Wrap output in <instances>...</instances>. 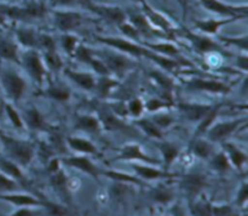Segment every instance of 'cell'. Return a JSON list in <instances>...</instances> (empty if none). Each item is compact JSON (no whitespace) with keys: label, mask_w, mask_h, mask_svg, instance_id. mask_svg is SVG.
Listing matches in <instances>:
<instances>
[{"label":"cell","mask_w":248,"mask_h":216,"mask_svg":"<svg viewBox=\"0 0 248 216\" xmlns=\"http://www.w3.org/2000/svg\"><path fill=\"white\" fill-rule=\"evenodd\" d=\"M93 14L103 18L104 21L108 23L114 24V26L119 27L123 24L124 22L127 21V14L124 11L121 7L115 6V5H106V4H96L93 2L91 10Z\"/></svg>","instance_id":"2e32d148"},{"label":"cell","mask_w":248,"mask_h":216,"mask_svg":"<svg viewBox=\"0 0 248 216\" xmlns=\"http://www.w3.org/2000/svg\"><path fill=\"white\" fill-rule=\"evenodd\" d=\"M156 147L159 149L160 154L162 156V164H164L165 171H170L172 164L174 163L177 158L181 156V147L174 143L169 142V140H156L155 142Z\"/></svg>","instance_id":"603a6c76"},{"label":"cell","mask_w":248,"mask_h":216,"mask_svg":"<svg viewBox=\"0 0 248 216\" xmlns=\"http://www.w3.org/2000/svg\"><path fill=\"white\" fill-rule=\"evenodd\" d=\"M39 212H35L34 208H18L14 214L9 215V216H39Z\"/></svg>","instance_id":"91938a15"},{"label":"cell","mask_w":248,"mask_h":216,"mask_svg":"<svg viewBox=\"0 0 248 216\" xmlns=\"http://www.w3.org/2000/svg\"><path fill=\"white\" fill-rule=\"evenodd\" d=\"M0 142L4 145L7 158L14 161L19 167H28L34 159L35 147L29 142L16 139L1 133H0Z\"/></svg>","instance_id":"6da1fadb"},{"label":"cell","mask_w":248,"mask_h":216,"mask_svg":"<svg viewBox=\"0 0 248 216\" xmlns=\"http://www.w3.org/2000/svg\"><path fill=\"white\" fill-rule=\"evenodd\" d=\"M133 123H135L136 127H137L143 134L147 135L150 139L155 140V142H156V140L164 139V130H160V128L150 120V117L142 116V117L133 120Z\"/></svg>","instance_id":"1f68e13d"},{"label":"cell","mask_w":248,"mask_h":216,"mask_svg":"<svg viewBox=\"0 0 248 216\" xmlns=\"http://www.w3.org/2000/svg\"><path fill=\"white\" fill-rule=\"evenodd\" d=\"M94 56H96V52H94L92 48H90L89 46L84 45V43H81L79 45V47L77 48V51H75L73 58H75L78 62L82 63V64L89 65V63L91 62L92 58H93Z\"/></svg>","instance_id":"7dc6e473"},{"label":"cell","mask_w":248,"mask_h":216,"mask_svg":"<svg viewBox=\"0 0 248 216\" xmlns=\"http://www.w3.org/2000/svg\"><path fill=\"white\" fill-rule=\"evenodd\" d=\"M131 167L135 171L136 176L142 180H169V179L179 178L181 175V174L171 173L165 169H159L154 166H147L145 163H135Z\"/></svg>","instance_id":"ac0fdd59"},{"label":"cell","mask_w":248,"mask_h":216,"mask_svg":"<svg viewBox=\"0 0 248 216\" xmlns=\"http://www.w3.org/2000/svg\"><path fill=\"white\" fill-rule=\"evenodd\" d=\"M4 104H5V101H2L1 99H0V114L4 113Z\"/></svg>","instance_id":"be15d7a7"},{"label":"cell","mask_w":248,"mask_h":216,"mask_svg":"<svg viewBox=\"0 0 248 216\" xmlns=\"http://www.w3.org/2000/svg\"><path fill=\"white\" fill-rule=\"evenodd\" d=\"M140 5H142V14L147 17L148 21L152 23L154 28L164 33L165 35H173L178 29H177L176 24L162 12L157 11L153 6H150L149 2L147 0H140Z\"/></svg>","instance_id":"30bf717a"},{"label":"cell","mask_w":248,"mask_h":216,"mask_svg":"<svg viewBox=\"0 0 248 216\" xmlns=\"http://www.w3.org/2000/svg\"><path fill=\"white\" fill-rule=\"evenodd\" d=\"M216 152L215 144L205 137H199L191 142V154L201 159H210Z\"/></svg>","instance_id":"d6a6232c"},{"label":"cell","mask_w":248,"mask_h":216,"mask_svg":"<svg viewBox=\"0 0 248 216\" xmlns=\"http://www.w3.org/2000/svg\"><path fill=\"white\" fill-rule=\"evenodd\" d=\"M6 19H9V18H7L6 14H5V11H4V6L1 5V6H0V24H4Z\"/></svg>","instance_id":"6125c7cd"},{"label":"cell","mask_w":248,"mask_h":216,"mask_svg":"<svg viewBox=\"0 0 248 216\" xmlns=\"http://www.w3.org/2000/svg\"><path fill=\"white\" fill-rule=\"evenodd\" d=\"M101 175L106 176V178L110 179V180L113 181H116V183L128 184V185L145 186L144 181H143L142 179H140L136 175H131V174L124 173V172L111 171V169H101Z\"/></svg>","instance_id":"e575fe53"},{"label":"cell","mask_w":248,"mask_h":216,"mask_svg":"<svg viewBox=\"0 0 248 216\" xmlns=\"http://www.w3.org/2000/svg\"><path fill=\"white\" fill-rule=\"evenodd\" d=\"M48 6L53 10H65V9H78L80 7L79 0H47Z\"/></svg>","instance_id":"816d5d0a"},{"label":"cell","mask_w":248,"mask_h":216,"mask_svg":"<svg viewBox=\"0 0 248 216\" xmlns=\"http://www.w3.org/2000/svg\"><path fill=\"white\" fill-rule=\"evenodd\" d=\"M62 72L68 80H70L75 86H78L80 89H82V91H94L97 75H94L92 72H87V70H75L70 69V68H64Z\"/></svg>","instance_id":"e0dca14e"},{"label":"cell","mask_w":248,"mask_h":216,"mask_svg":"<svg viewBox=\"0 0 248 216\" xmlns=\"http://www.w3.org/2000/svg\"><path fill=\"white\" fill-rule=\"evenodd\" d=\"M44 208H46L50 216H69L68 210L60 204H55V203L44 201Z\"/></svg>","instance_id":"db71d44e"},{"label":"cell","mask_w":248,"mask_h":216,"mask_svg":"<svg viewBox=\"0 0 248 216\" xmlns=\"http://www.w3.org/2000/svg\"><path fill=\"white\" fill-rule=\"evenodd\" d=\"M19 64L24 68L29 79L39 88H43L46 77H47L48 70L44 63L40 51L36 50V48H28V50L21 51Z\"/></svg>","instance_id":"7a4b0ae2"},{"label":"cell","mask_w":248,"mask_h":216,"mask_svg":"<svg viewBox=\"0 0 248 216\" xmlns=\"http://www.w3.org/2000/svg\"><path fill=\"white\" fill-rule=\"evenodd\" d=\"M186 88L194 92L225 96L232 91V85L222 80L210 79V77H191L186 81Z\"/></svg>","instance_id":"9c48e42d"},{"label":"cell","mask_w":248,"mask_h":216,"mask_svg":"<svg viewBox=\"0 0 248 216\" xmlns=\"http://www.w3.org/2000/svg\"><path fill=\"white\" fill-rule=\"evenodd\" d=\"M96 40L98 43H103L107 47L113 48V50L119 51L121 53H125V55L130 56L135 59H140V58L150 59L153 55V51L145 47L143 43L130 40V39L124 38V36L96 35Z\"/></svg>","instance_id":"3957f363"},{"label":"cell","mask_w":248,"mask_h":216,"mask_svg":"<svg viewBox=\"0 0 248 216\" xmlns=\"http://www.w3.org/2000/svg\"><path fill=\"white\" fill-rule=\"evenodd\" d=\"M182 178V186L188 195L198 196L207 184L206 176L201 173H190L186 175H179Z\"/></svg>","instance_id":"4316f807"},{"label":"cell","mask_w":248,"mask_h":216,"mask_svg":"<svg viewBox=\"0 0 248 216\" xmlns=\"http://www.w3.org/2000/svg\"><path fill=\"white\" fill-rule=\"evenodd\" d=\"M184 38L190 43L191 47L200 55H208V53L224 52V48L220 43L212 39V36L205 35V34L190 31L189 29H184Z\"/></svg>","instance_id":"8fae6325"},{"label":"cell","mask_w":248,"mask_h":216,"mask_svg":"<svg viewBox=\"0 0 248 216\" xmlns=\"http://www.w3.org/2000/svg\"><path fill=\"white\" fill-rule=\"evenodd\" d=\"M153 198H154L155 202L162 203V204H166L170 203L173 198V193L171 190H169L167 187H157L156 190L153 193Z\"/></svg>","instance_id":"f5cc1de1"},{"label":"cell","mask_w":248,"mask_h":216,"mask_svg":"<svg viewBox=\"0 0 248 216\" xmlns=\"http://www.w3.org/2000/svg\"><path fill=\"white\" fill-rule=\"evenodd\" d=\"M244 18L240 17H220V18H205L194 21V27L201 34L208 36H217L219 31L228 24L235 23L237 21H242Z\"/></svg>","instance_id":"4fadbf2b"},{"label":"cell","mask_w":248,"mask_h":216,"mask_svg":"<svg viewBox=\"0 0 248 216\" xmlns=\"http://www.w3.org/2000/svg\"><path fill=\"white\" fill-rule=\"evenodd\" d=\"M172 105H173L172 101H167V99L162 98V97H153V98L144 101L145 111L152 114L159 113V111L162 110H169Z\"/></svg>","instance_id":"f6af8a7d"},{"label":"cell","mask_w":248,"mask_h":216,"mask_svg":"<svg viewBox=\"0 0 248 216\" xmlns=\"http://www.w3.org/2000/svg\"><path fill=\"white\" fill-rule=\"evenodd\" d=\"M0 82L10 103L18 104L22 101L28 89V82L24 75L15 69H5L0 75Z\"/></svg>","instance_id":"277c9868"},{"label":"cell","mask_w":248,"mask_h":216,"mask_svg":"<svg viewBox=\"0 0 248 216\" xmlns=\"http://www.w3.org/2000/svg\"><path fill=\"white\" fill-rule=\"evenodd\" d=\"M114 161H135L142 162L145 164H152V166H157V164L161 163V161L149 156L138 143H128V144L124 145L119 151L118 156L114 158Z\"/></svg>","instance_id":"7c38bea8"},{"label":"cell","mask_w":248,"mask_h":216,"mask_svg":"<svg viewBox=\"0 0 248 216\" xmlns=\"http://www.w3.org/2000/svg\"><path fill=\"white\" fill-rule=\"evenodd\" d=\"M22 117H23L24 125H26V130H31V132H47L50 128L47 118L35 105H31L24 109Z\"/></svg>","instance_id":"d6986e66"},{"label":"cell","mask_w":248,"mask_h":216,"mask_svg":"<svg viewBox=\"0 0 248 216\" xmlns=\"http://www.w3.org/2000/svg\"><path fill=\"white\" fill-rule=\"evenodd\" d=\"M140 43L145 46L149 50L154 51V52L159 53V55L166 56V57L174 58V59L181 60L179 58H182L181 50L178 48V46L174 45L171 41H156V43H148V41H140ZM181 62L186 63V60H181Z\"/></svg>","instance_id":"83f0119b"},{"label":"cell","mask_w":248,"mask_h":216,"mask_svg":"<svg viewBox=\"0 0 248 216\" xmlns=\"http://www.w3.org/2000/svg\"><path fill=\"white\" fill-rule=\"evenodd\" d=\"M39 33L31 27H19L16 30V43L23 50L38 47ZM38 50V48H36Z\"/></svg>","instance_id":"4dcf8cb0"},{"label":"cell","mask_w":248,"mask_h":216,"mask_svg":"<svg viewBox=\"0 0 248 216\" xmlns=\"http://www.w3.org/2000/svg\"><path fill=\"white\" fill-rule=\"evenodd\" d=\"M65 145L72 150L73 152H77L80 155H97L98 149L96 144L85 137H78V135H69L65 138Z\"/></svg>","instance_id":"cb8c5ba5"},{"label":"cell","mask_w":248,"mask_h":216,"mask_svg":"<svg viewBox=\"0 0 248 216\" xmlns=\"http://www.w3.org/2000/svg\"><path fill=\"white\" fill-rule=\"evenodd\" d=\"M40 96L57 103H67L72 98V91L69 87L62 84H53L40 88Z\"/></svg>","instance_id":"484cf974"},{"label":"cell","mask_w":248,"mask_h":216,"mask_svg":"<svg viewBox=\"0 0 248 216\" xmlns=\"http://www.w3.org/2000/svg\"><path fill=\"white\" fill-rule=\"evenodd\" d=\"M58 41H60V46L63 50V52H65L68 57L72 58L77 48L81 43V40H80V38L75 33H62Z\"/></svg>","instance_id":"ab89813d"},{"label":"cell","mask_w":248,"mask_h":216,"mask_svg":"<svg viewBox=\"0 0 248 216\" xmlns=\"http://www.w3.org/2000/svg\"><path fill=\"white\" fill-rule=\"evenodd\" d=\"M198 1L206 11L219 17H240L244 19H247L248 17V5L246 2L232 4L224 0H198Z\"/></svg>","instance_id":"52a82bcc"},{"label":"cell","mask_w":248,"mask_h":216,"mask_svg":"<svg viewBox=\"0 0 248 216\" xmlns=\"http://www.w3.org/2000/svg\"><path fill=\"white\" fill-rule=\"evenodd\" d=\"M246 115H244L242 117H232L229 120H216L203 137L207 138L213 144H223V143L228 142L240 128L246 126Z\"/></svg>","instance_id":"5b68a950"},{"label":"cell","mask_w":248,"mask_h":216,"mask_svg":"<svg viewBox=\"0 0 248 216\" xmlns=\"http://www.w3.org/2000/svg\"><path fill=\"white\" fill-rule=\"evenodd\" d=\"M43 56L44 63H45L46 68L48 72H60L64 69V60H63L62 56L60 55L58 50L46 51V52H40Z\"/></svg>","instance_id":"f35d334b"},{"label":"cell","mask_w":248,"mask_h":216,"mask_svg":"<svg viewBox=\"0 0 248 216\" xmlns=\"http://www.w3.org/2000/svg\"><path fill=\"white\" fill-rule=\"evenodd\" d=\"M19 7V6H18ZM45 14V7L40 2H28L19 7L18 21H31V19L43 18Z\"/></svg>","instance_id":"8d00e7d4"},{"label":"cell","mask_w":248,"mask_h":216,"mask_svg":"<svg viewBox=\"0 0 248 216\" xmlns=\"http://www.w3.org/2000/svg\"><path fill=\"white\" fill-rule=\"evenodd\" d=\"M235 67L237 69L242 70L246 74L248 70V56L247 53H239L236 56V62H235Z\"/></svg>","instance_id":"6f0895ef"},{"label":"cell","mask_w":248,"mask_h":216,"mask_svg":"<svg viewBox=\"0 0 248 216\" xmlns=\"http://www.w3.org/2000/svg\"><path fill=\"white\" fill-rule=\"evenodd\" d=\"M150 120L157 126L161 130H166L169 128H171L172 126L176 123V118L171 115V114L167 113V110L159 111V113H154L150 116Z\"/></svg>","instance_id":"ee69618b"},{"label":"cell","mask_w":248,"mask_h":216,"mask_svg":"<svg viewBox=\"0 0 248 216\" xmlns=\"http://www.w3.org/2000/svg\"><path fill=\"white\" fill-rule=\"evenodd\" d=\"M127 19L133 24V26L137 28L138 33L140 34V38H142V41H145L147 39L149 40H153V39L160 38V36L165 35L164 33H161L160 30H157L156 28L152 26L149 21L147 19V17L140 12V14H127Z\"/></svg>","instance_id":"ffe728a7"},{"label":"cell","mask_w":248,"mask_h":216,"mask_svg":"<svg viewBox=\"0 0 248 216\" xmlns=\"http://www.w3.org/2000/svg\"><path fill=\"white\" fill-rule=\"evenodd\" d=\"M119 29H120L121 34H123L124 38H127L130 39V40H133V41H137V43H140L142 41V38H140V34L138 33L137 28H136L135 26H133L132 23H131L130 21H125L123 24H120V26L118 27Z\"/></svg>","instance_id":"681fc988"},{"label":"cell","mask_w":248,"mask_h":216,"mask_svg":"<svg viewBox=\"0 0 248 216\" xmlns=\"http://www.w3.org/2000/svg\"><path fill=\"white\" fill-rule=\"evenodd\" d=\"M99 57L106 63L110 75H113L119 80L126 76L137 64V62H136L137 59L109 47L108 50L103 51L102 56H99Z\"/></svg>","instance_id":"8992f818"},{"label":"cell","mask_w":248,"mask_h":216,"mask_svg":"<svg viewBox=\"0 0 248 216\" xmlns=\"http://www.w3.org/2000/svg\"><path fill=\"white\" fill-rule=\"evenodd\" d=\"M0 201L10 203L17 208H38L44 207V201L39 200L38 197L27 193H16V192H6L0 193Z\"/></svg>","instance_id":"44dd1931"},{"label":"cell","mask_w":248,"mask_h":216,"mask_svg":"<svg viewBox=\"0 0 248 216\" xmlns=\"http://www.w3.org/2000/svg\"><path fill=\"white\" fill-rule=\"evenodd\" d=\"M220 145H222V150L225 152L228 158H229L232 167L239 169V171H242V168H244L247 163L246 151H244L241 147L237 146L235 143L230 142V140H228V142L223 143V144Z\"/></svg>","instance_id":"d4e9b609"},{"label":"cell","mask_w":248,"mask_h":216,"mask_svg":"<svg viewBox=\"0 0 248 216\" xmlns=\"http://www.w3.org/2000/svg\"><path fill=\"white\" fill-rule=\"evenodd\" d=\"M53 23L61 33H75L85 23V16L77 9L53 10Z\"/></svg>","instance_id":"ba28073f"},{"label":"cell","mask_w":248,"mask_h":216,"mask_svg":"<svg viewBox=\"0 0 248 216\" xmlns=\"http://www.w3.org/2000/svg\"><path fill=\"white\" fill-rule=\"evenodd\" d=\"M19 57H21V50L16 41L9 39L0 40V58L19 64Z\"/></svg>","instance_id":"836d02e7"},{"label":"cell","mask_w":248,"mask_h":216,"mask_svg":"<svg viewBox=\"0 0 248 216\" xmlns=\"http://www.w3.org/2000/svg\"><path fill=\"white\" fill-rule=\"evenodd\" d=\"M191 210L194 216H212V205L206 201L196 203Z\"/></svg>","instance_id":"11a10c76"},{"label":"cell","mask_w":248,"mask_h":216,"mask_svg":"<svg viewBox=\"0 0 248 216\" xmlns=\"http://www.w3.org/2000/svg\"><path fill=\"white\" fill-rule=\"evenodd\" d=\"M38 48L40 52H46V51L57 50V43L52 35L47 33H39L38 35Z\"/></svg>","instance_id":"c3c4849f"},{"label":"cell","mask_w":248,"mask_h":216,"mask_svg":"<svg viewBox=\"0 0 248 216\" xmlns=\"http://www.w3.org/2000/svg\"><path fill=\"white\" fill-rule=\"evenodd\" d=\"M80 7H84L86 10H91L92 5H93V0H79Z\"/></svg>","instance_id":"94428289"},{"label":"cell","mask_w":248,"mask_h":216,"mask_svg":"<svg viewBox=\"0 0 248 216\" xmlns=\"http://www.w3.org/2000/svg\"><path fill=\"white\" fill-rule=\"evenodd\" d=\"M212 216H237L230 205H212Z\"/></svg>","instance_id":"9f6ffc18"},{"label":"cell","mask_w":248,"mask_h":216,"mask_svg":"<svg viewBox=\"0 0 248 216\" xmlns=\"http://www.w3.org/2000/svg\"><path fill=\"white\" fill-rule=\"evenodd\" d=\"M73 126L74 130L87 134H98L103 130L99 117L93 114H79L75 116Z\"/></svg>","instance_id":"7402d4cb"},{"label":"cell","mask_w":248,"mask_h":216,"mask_svg":"<svg viewBox=\"0 0 248 216\" xmlns=\"http://www.w3.org/2000/svg\"><path fill=\"white\" fill-rule=\"evenodd\" d=\"M215 106V104L195 103V101H182L178 104V110L186 121L198 125Z\"/></svg>","instance_id":"9a60e30c"},{"label":"cell","mask_w":248,"mask_h":216,"mask_svg":"<svg viewBox=\"0 0 248 216\" xmlns=\"http://www.w3.org/2000/svg\"><path fill=\"white\" fill-rule=\"evenodd\" d=\"M97 116L101 120L103 130H111V132H123L128 128V126L123 121V117L114 114L111 110H102Z\"/></svg>","instance_id":"f1b7e54d"},{"label":"cell","mask_w":248,"mask_h":216,"mask_svg":"<svg viewBox=\"0 0 248 216\" xmlns=\"http://www.w3.org/2000/svg\"><path fill=\"white\" fill-rule=\"evenodd\" d=\"M218 43L225 47H232L240 51V53L248 52V34L245 33L239 36H227L218 34Z\"/></svg>","instance_id":"d590c367"},{"label":"cell","mask_w":248,"mask_h":216,"mask_svg":"<svg viewBox=\"0 0 248 216\" xmlns=\"http://www.w3.org/2000/svg\"><path fill=\"white\" fill-rule=\"evenodd\" d=\"M61 163L64 166L74 168L77 171L82 172V173L87 174V175L92 176L93 179H98L101 175V168L96 166L93 162L90 159L89 156L86 155H74V156H64L61 157Z\"/></svg>","instance_id":"5bb4252c"},{"label":"cell","mask_w":248,"mask_h":216,"mask_svg":"<svg viewBox=\"0 0 248 216\" xmlns=\"http://www.w3.org/2000/svg\"><path fill=\"white\" fill-rule=\"evenodd\" d=\"M210 162L211 167H212L216 172H218V173H227V172L230 171V168H232L229 158H228V156L225 155V152L223 151V150L220 152H215V154L211 156Z\"/></svg>","instance_id":"7bdbcfd3"},{"label":"cell","mask_w":248,"mask_h":216,"mask_svg":"<svg viewBox=\"0 0 248 216\" xmlns=\"http://www.w3.org/2000/svg\"><path fill=\"white\" fill-rule=\"evenodd\" d=\"M120 85V80L116 79L113 75H103V76H97L96 81V87H94V91L97 96L102 99H106L108 97H110V94L113 93L114 89L118 88V86Z\"/></svg>","instance_id":"f546056e"},{"label":"cell","mask_w":248,"mask_h":216,"mask_svg":"<svg viewBox=\"0 0 248 216\" xmlns=\"http://www.w3.org/2000/svg\"><path fill=\"white\" fill-rule=\"evenodd\" d=\"M126 110H127V116H131L133 120L142 117L145 111L144 101L138 98V97L130 99L127 101V104H126Z\"/></svg>","instance_id":"bcb514c9"},{"label":"cell","mask_w":248,"mask_h":216,"mask_svg":"<svg viewBox=\"0 0 248 216\" xmlns=\"http://www.w3.org/2000/svg\"><path fill=\"white\" fill-rule=\"evenodd\" d=\"M0 172L14 179V180H16L17 183H21V181L24 180V175L22 173L21 167L15 163L14 161L7 158V157L6 158H0Z\"/></svg>","instance_id":"60d3db41"},{"label":"cell","mask_w":248,"mask_h":216,"mask_svg":"<svg viewBox=\"0 0 248 216\" xmlns=\"http://www.w3.org/2000/svg\"><path fill=\"white\" fill-rule=\"evenodd\" d=\"M21 186L19 183L16 180L11 179L10 176L5 175L4 173L0 172V193H6V192H15L16 190H19Z\"/></svg>","instance_id":"f907efd6"},{"label":"cell","mask_w":248,"mask_h":216,"mask_svg":"<svg viewBox=\"0 0 248 216\" xmlns=\"http://www.w3.org/2000/svg\"><path fill=\"white\" fill-rule=\"evenodd\" d=\"M4 113L6 114L7 118H9L10 123L14 126V128H16L17 130H26V125H24L22 114L17 110L16 106H15V104L10 103V101L9 103H5L4 104Z\"/></svg>","instance_id":"b9f144b4"},{"label":"cell","mask_w":248,"mask_h":216,"mask_svg":"<svg viewBox=\"0 0 248 216\" xmlns=\"http://www.w3.org/2000/svg\"><path fill=\"white\" fill-rule=\"evenodd\" d=\"M248 200V187L247 183H242L241 187H240L239 192H237V204L245 205Z\"/></svg>","instance_id":"680465c9"},{"label":"cell","mask_w":248,"mask_h":216,"mask_svg":"<svg viewBox=\"0 0 248 216\" xmlns=\"http://www.w3.org/2000/svg\"><path fill=\"white\" fill-rule=\"evenodd\" d=\"M150 77L155 81V84L161 88L162 93L165 96H172V92L174 89V80L167 75L166 72H160V70H152L149 72Z\"/></svg>","instance_id":"74e56055"}]
</instances>
